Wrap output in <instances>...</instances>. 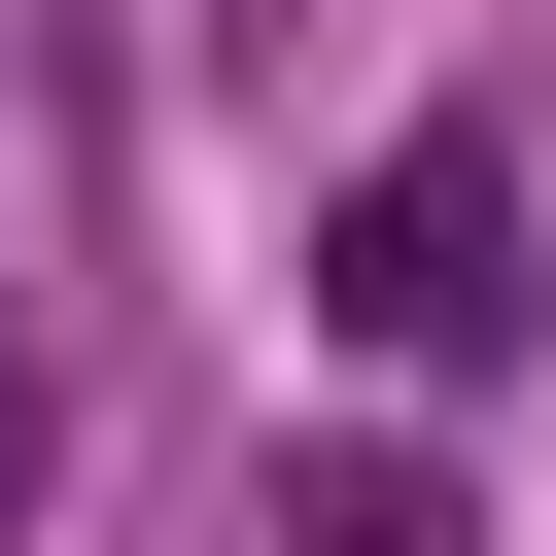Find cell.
Segmentation results:
<instances>
[{
    "label": "cell",
    "mask_w": 556,
    "mask_h": 556,
    "mask_svg": "<svg viewBox=\"0 0 556 556\" xmlns=\"http://www.w3.org/2000/svg\"><path fill=\"white\" fill-rule=\"evenodd\" d=\"M313 313H348V382H486V348L556 313V278H521V139H486V104H417V139L313 208Z\"/></svg>",
    "instance_id": "6da1fadb"
},
{
    "label": "cell",
    "mask_w": 556,
    "mask_h": 556,
    "mask_svg": "<svg viewBox=\"0 0 556 556\" xmlns=\"http://www.w3.org/2000/svg\"><path fill=\"white\" fill-rule=\"evenodd\" d=\"M278 556H452V486H417V452H313V486H278Z\"/></svg>",
    "instance_id": "7a4b0ae2"
},
{
    "label": "cell",
    "mask_w": 556,
    "mask_h": 556,
    "mask_svg": "<svg viewBox=\"0 0 556 556\" xmlns=\"http://www.w3.org/2000/svg\"><path fill=\"white\" fill-rule=\"evenodd\" d=\"M35 452H70V382H35V348H0V521H35Z\"/></svg>",
    "instance_id": "3957f363"
}]
</instances>
